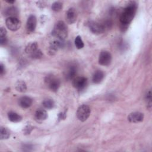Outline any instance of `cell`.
Returning <instances> with one entry per match:
<instances>
[{
  "label": "cell",
  "mask_w": 152,
  "mask_h": 152,
  "mask_svg": "<svg viewBox=\"0 0 152 152\" xmlns=\"http://www.w3.org/2000/svg\"><path fill=\"white\" fill-rule=\"evenodd\" d=\"M137 8V5L135 2H131L124 8L120 17V21L124 25L129 24L133 20Z\"/></svg>",
  "instance_id": "6da1fadb"
},
{
  "label": "cell",
  "mask_w": 152,
  "mask_h": 152,
  "mask_svg": "<svg viewBox=\"0 0 152 152\" xmlns=\"http://www.w3.org/2000/svg\"><path fill=\"white\" fill-rule=\"evenodd\" d=\"M52 34L59 40H64L68 36V28L66 24L62 21H58L52 30Z\"/></svg>",
  "instance_id": "7a4b0ae2"
},
{
  "label": "cell",
  "mask_w": 152,
  "mask_h": 152,
  "mask_svg": "<svg viewBox=\"0 0 152 152\" xmlns=\"http://www.w3.org/2000/svg\"><path fill=\"white\" fill-rule=\"evenodd\" d=\"M91 113L90 108L86 104H82L78 107L77 110V118L82 121H86L89 117Z\"/></svg>",
  "instance_id": "3957f363"
},
{
  "label": "cell",
  "mask_w": 152,
  "mask_h": 152,
  "mask_svg": "<svg viewBox=\"0 0 152 152\" xmlns=\"http://www.w3.org/2000/svg\"><path fill=\"white\" fill-rule=\"evenodd\" d=\"M45 81L48 87L53 91H56L60 86V81L55 75H47Z\"/></svg>",
  "instance_id": "277c9868"
},
{
  "label": "cell",
  "mask_w": 152,
  "mask_h": 152,
  "mask_svg": "<svg viewBox=\"0 0 152 152\" xmlns=\"http://www.w3.org/2000/svg\"><path fill=\"white\" fill-rule=\"evenodd\" d=\"M5 24L7 28L11 31H16L21 27V22L16 17H8L6 19Z\"/></svg>",
  "instance_id": "5b68a950"
},
{
  "label": "cell",
  "mask_w": 152,
  "mask_h": 152,
  "mask_svg": "<svg viewBox=\"0 0 152 152\" xmlns=\"http://www.w3.org/2000/svg\"><path fill=\"white\" fill-rule=\"evenodd\" d=\"M112 61V55L108 51H102L99 56V63L103 66L110 65Z\"/></svg>",
  "instance_id": "8992f818"
},
{
  "label": "cell",
  "mask_w": 152,
  "mask_h": 152,
  "mask_svg": "<svg viewBox=\"0 0 152 152\" xmlns=\"http://www.w3.org/2000/svg\"><path fill=\"white\" fill-rule=\"evenodd\" d=\"M88 27L90 31L94 34H101L106 28L104 24L99 23L96 21H90L88 23Z\"/></svg>",
  "instance_id": "52a82bcc"
},
{
  "label": "cell",
  "mask_w": 152,
  "mask_h": 152,
  "mask_svg": "<svg viewBox=\"0 0 152 152\" xmlns=\"http://www.w3.org/2000/svg\"><path fill=\"white\" fill-rule=\"evenodd\" d=\"M87 79L84 77H77L72 80L73 87L78 90L84 89L87 86Z\"/></svg>",
  "instance_id": "ba28073f"
},
{
  "label": "cell",
  "mask_w": 152,
  "mask_h": 152,
  "mask_svg": "<svg viewBox=\"0 0 152 152\" xmlns=\"http://www.w3.org/2000/svg\"><path fill=\"white\" fill-rule=\"evenodd\" d=\"M77 18V12L75 8H70L66 13V20L68 24L74 23Z\"/></svg>",
  "instance_id": "9c48e42d"
},
{
  "label": "cell",
  "mask_w": 152,
  "mask_h": 152,
  "mask_svg": "<svg viewBox=\"0 0 152 152\" xmlns=\"http://www.w3.org/2000/svg\"><path fill=\"white\" fill-rule=\"evenodd\" d=\"M144 114L141 112H135L131 113L128 116V119L130 122L132 123H138L143 121L144 119Z\"/></svg>",
  "instance_id": "30bf717a"
},
{
  "label": "cell",
  "mask_w": 152,
  "mask_h": 152,
  "mask_svg": "<svg viewBox=\"0 0 152 152\" xmlns=\"http://www.w3.org/2000/svg\"><path fill=\"white\" fill-rule=\"evenodd\" d=\"M37 20L34 15H31L28 17L26 23V28L28 31L33 32L36 27Z\"/></svg>",
  "instance_id": "8fae6325"
},
{
  "label": "cell",
  "mask_w": 152,
  "mask_h": 152,
  "mask_svg": "<svg viewBox=\"0 0 152 152\" xmlns=\"http://www.w3.org/2000/svg\"><path fill=\"white\" fill-rule=\"evenodd\" d=\"M63 46V42L62 40H56L53 41L49 46V52L50 53V55H53L56 53V52L61 48Z\"/></svg>",
  "instance_id": "7c38bea8"
},
{
  "label": "cell",
  "mask_w": 152,
  "mask_h": 152,
  "mask_svg": "<svg viewBox=\"0 0 152 152\" xmlns=\"http://www.w3.org/2000/svg\"><path fill=\"white\" fill-rule=\"evenodd\" d=\"M77 73V67L75 65H72L68 67V69L65 72V76L67 80H71L75 78Z\"/></svg>",
  "instance_id": "4fadbf2b"
},
{
  "label": "cell",
  "mask_w": 152,
  "mask_h": 152,
  "mask_svg": "<svg viewBox=\"0 0 152 152\" xmlns=\"http://www.w3.org/2000/svg\"><path fill=\"white\" fill-rule=\"evenodd\" d=\"M32 99L28 96H23L21 97L18 100L19 105L23 108H28L32 104Z\"/></svg>",
  "instance_id": "5bb4252c"
},
{
  "label": "cell",
  "mask_w": 152,
  "mask_h": 152,
  "mask_svg": "<svg viewBox=\"0 0 152 152\" xmlns=\"http://www.w3.org/2000/svg\"><path fill=\"white\" fill-rule=\"evenodd\" d=\"M38 49V44L37 42H31L28 43L25 49V52L26 53L28 54L30 56L32 55Z\"/></svg>",
  "instance_id": "9a60e30c"
},
{
  "label": "cell",
  "mask_w": 152,
  "mask_h": 152,
  "mask_svg": "<svg viewBox=\"0 0 152 152\" xmlns=\"http://www.w3.org/2000/svg\"><path fill=\"white\" fill-rule=\"evenodd\" d=\"M103 78H104V73L102 71L98 70L94 73L92 78V80L94 83L99 84L103 80Z\"/></svg>",
  "instance_id": "2e32d148"
},
{
  "label": "cell",
  "mask_w": 152,
  "mask_h": 152,
  "mask_svg": "<svg viewBox=\"0 0 152 152\" xmlns=\"http://www.w3.org/2000/svg\"><path fill=\"white\" fill-rule=\"evenodd\" d=\"M35 118L38 121H43L48 118V113L45 110L39 109L36 111Z\"/></svg>",
  "instance_id": "e0dca14e"
},
{
  "label": "cell",
  "mask_w": 152,
  "mask_h": 152,
  "mask_svg": "<svg viewBox=\"0 0 152 152\" xmlns=\"http://www.w3.org/2000/svg\"><path fill=\"white\" fill-rule=\"evenodd\" d=\"M8 118L9 120L12 122H18L22 120V117L14 112H10L8 113Z\"/></svg>",
  "instance_id": "ac0fdd59"
},
{
  "label": "cell",
  "mask_w": 152,
  "mask_h": 152,
  "mask_svg": "<svg viewBox=\"0 0 152 152\" xmlns=\"http://www.w3.org/2000/svg\"><path fill=\"white\" fill-rule=\"evenodd\" d=\"M18 14V11L16 8L11 7L6 9L5 11V14L8 17H15Z\"/></svg>",
  "instance_id": "d6986e66"
},
{
  "label": "cell",
  "mask_w": 152,
  "mask_h": 152,
  "mask_svg": "<svg viewBox=\"0 0 152 152\" xmlns=\"http://www.w3.org/2000/svg\"><path fill=\"white\" fill-rule=\"evenodd\" d=\"M15 89L19 92H25L27 90V86L25 82L23 81H18L15 84Z\"/></svg>",
  "instance_id": "ffe728a7"
},
{
  "label": "cell",
  "mask_w": 152,
  "mask_h": 152,
  "mask_svg": "<svg viewBox=\"0 0 152 152\" xmlns=\"http://www.w3.org/2000/svg\"><path fill=\"white\" fill-rule=\"evenodd\" d=\"M1 140H5L8 139L10 137V131L4 127H1Z\"/></svg>",
  "instance_id": "44dd1931"
},
{
  "label": "cell",
  "mask_w": 152,
  "mask_h": 152,
  "mask_svg": "<svg viewBox=\"0 0 152 152\" xmlns=\"http://www.w3.org/2000/svg\"><path fill=\"white\" fill-rule=\"evenodd\" d=\"M42 104L45 108H46L48 109H50L54 107V102L52 99H45L43 101Z\"/></svg>",
  "instance_id": "7402d4cb"
},
{
  "label": "cell",
  "mask_w": 152,
  "mask_h": 152,
  "mask_svg": "<svg viewBox=\"0 0 152 152\" xmlns=\"http://www.w3.org/2000/svg\"><path fill=\"white\" fill-rule=\"evenodd\" d=\"M74 43H75V46L77 47V49H82L84 45V42L81 39V37L80 36H77L75 39V41H74Z\"/></svg>",
  "instance_id": "603a6c76"
},
{
  "label": "cell",
  "mask_w": 152,
  "mask_h": 152,
  "mask_svg": "<svg viewBox=\"0 0 152 152\" xmlns=\"http://www.w3.org/2000/svg\"><path fill=\"white\" fill-rule=\"evenodd\" d=\"M62 8V4L60 2H55L52 5V10L54 11L58 12Z\"/></svg>",
  "instance_id": "cb8c5ba5"
},
{
  "label": "cell",
  "mask_w": 152,
  "mask_h": 152,
  "mask_svg": "<svg viewBox=\"0 0 152 152\" xmlns=\"http://www.w3.org/2000/svg\"><path fill=\"white\" fill-rule=\"evenodd\" d=\"M145 99L147 104V107L149 109H151V92L150 90H149L146 96H145Z\"/></svg>",
  "instance_id": "d4e9b609"
},
{
  "label": "cell",
  "mask_w": 152,
  "mask_h": 152,
  "mask_svg": "<svg viewBox=\"0 0 152 152\" xmlns=\"http://www.w3.org/2000/svg\"><path fill=\"white\" fill-rule=\"evenodd\" d=\"M30 56L33 59H40L43 56V53L42 51L39 49H38L35 52L31 55Z\"/></svg>",
  "instance_id": "484cf974"
},
{
  "label": "cell",
  "mask_w": 152,
  "mask_h": 152,
  "mask_svg": "<svg viewBox=\"0 0 152 152\" xmlns=\"http://www.w3.org/2000/svg\"><path fill=\"white\" fill-rule=\"evenodd\" d=\"M7 30L4 27H1L0 28V37H6L7 35Z\"/></svg>",
  "instance_id": "4316f807"
},
{
  "label": "cell",
  "mask_w": 152,
  "mask_h": 152,
  "mask_svg": "<svg viewBox=\"0 0 152 152\" xmlns=\"http://www.w3.org/2000/svg\"><path fill=\"white\" fill-rule=\"evenodd\" d=\"M33 129V128H32V127L31 126H27L26 128H25V129H24V131H25V132L26 133V134H30V132L31 131V130Z\"/></svg>",
  "instance_id": "83f0119b"
},
{
  "label": "cell",
  "mask_w": 152,
  "mask_h": 152,
  "mask_svg": "<svg viewBox=\"0 0 152 152\" xmlns=\"http://www.w3.org/2000/svg\"><path fill=\"white\" fill-rule=\"evenodd\" d=\"M7 42V37H0V43L1 45H5Z\"/></svg>",
  "instance_id": "f1b7e54d"
},
{
  "label": "cell",
  "mask_w": 152,
  "mask_h": 152,
  "mask_svg": "<svg viewBox=\"0 0 152 152\" xmlns=\"http://www.w3.org/2000/svg\"><path fill=\"white\" fill-rule=\"evenodd\" d=\"M5 72V68H4V66L2 64H0V74L1 75H2Z\"/></svg>",
  "instance_id": "f546056e"
},
{
  "label": "cell",
  "mask_w": 152,
  "mask_h": 152,
  "mask_svg": "<svg viewBox=\"0 0 152 152\" xmlns=\"http://www.w3.org/2000/svg\"><path fill=\"white\" fill-rule=\"evenodd\" d=\"M6 2L9 3V4H13V3L15 2V1L14 0H13V1H6Z\"/></svg>",
  "instance_id": "4dcf8cb0"
}]
</instances>
